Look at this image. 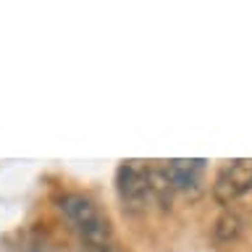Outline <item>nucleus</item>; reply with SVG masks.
<instances>
[{
	"mask_svg": "<svg viewBox=\"0 0 252 252\" xmlns=\"http://www.w3.org/2000/svg\"><path fill=\"white\" fill-rule=\"evenodd\" d=\"M58 210L82 252H121L110 226V218L87 194L68 192L58 200Z\"/></svg>",
	"mask_w": 252,
	"mask_h": 252,
	"instance_id": "1",
	"label": "nucleus"
},
{
	"mask_svg": "<svg viewBox=\"0 0 252 252\" xmlns=\"http://www.w3.org/2000/svg\"><path fill=\"white\" fill-rule=\"evenodd\" d=\"M150 165L142 160H124L116 171V189L126 213H145L153 205L150 192Z\"/></svg>",
	"mask_w": 252,
	"mask_h": 252,
	"instance_id": "2",
	"label": "nucleus"
},
{
	"mask_svg": "<svg viewBox=\"0 0 252 252\" xmlns=\"http://www.w3.org/2000/svg\"><path fill=\"white\" fill-rule=\"evenodd\" d=\"M252 189V158H239V160L226 163L218 171L213 181V200L218 205H234L239 197H244Z\"/></svg>",
	"mask_w": 252,
	"mask_h": 252,
	"instance_id": "3",
	"label": "nucleus"
},
{
	"mask_svg": "<svg viewBox=\"0 0 252 252\" xmlns=\"http://www.w3.org/2000/svg\"><path fill=\"white\" fill-rule=\"evenodd\" d=\"M165 173H168V179H171L173 192L197 194V192H200V184H202L205 160H202V158H194V160L176 158V160H168V165H165Z\"/></svg>",
	"mask_w": 252,
	"mask_h": 252,
	"instance_id": "4",
	"label": "nucleus"
},
{
	"mask_svg": "<svg viewBox=\"0 0 252 252\" xmlns=\"http://www.w3.org/2000/svg\"><path fill=\"white\" fill-rule=\"evenodd\" d=\"M150 192H153V205H160L163 210L171 208L173 202V187H171V179L165 173V165H150Z\"/></svg>",
	"mask_w": 252,
	"mask_h": 252,
	"instance_id": "5",
	"label": "nucleus"
},
{
	"mask_svg": "<svg viewBox=\"0 0 252 252\" xmlns=\"http://www.w3.org/2000/svg\"><path fill=\"white\" fill-rule=\"evenodd\" d=\"M242 218L236 216L234 210H226L223 216H220L216 220V226H213V239H216L218 244H231L236 236L242 234Z\"/></svg>",
	"mask_w": 252,
	"mask_h": 252,
	"instance_id": "6",
	"label": "nucleus"
},
{
	"mask_svg": "<svg viewBox=\"0 0 252 252\" xmlns=\"http://www.w3.org/2000/svg\"><path fill=\"white\" fill-rule=\"evenodd\" d=\"M27 252H55L53 247H47V244H32Z\"/></svg>",
	"mask_w": 252,
	"mask_h": 252,
	"instance_id": "7",
	"label": "nucleus"
}]
</instances>
